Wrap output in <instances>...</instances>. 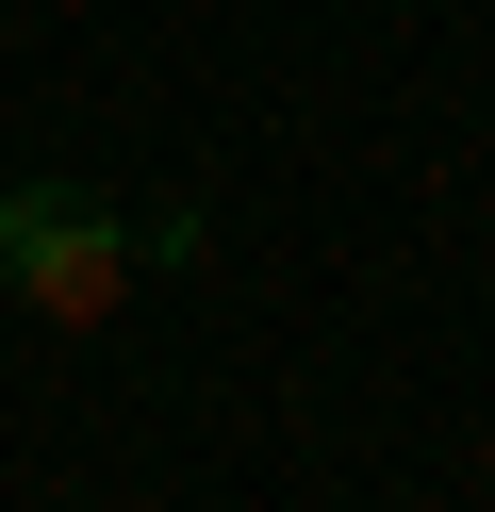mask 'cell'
<instances>
[{
	"mask_svg": "<svg viewBox=\"0 0 495 512\" xmlns=\"http://www.w3.org/2000/svg\"><path fill=\"white\" fill-rule=\"evenodd\" d=\"M0 281H17L50 331H99V314L132 298V215L83 199V182H17V199H0Z\"/></svg>",
	"mask_w": 495,
	"mask_h": 512,
	"instance_id": "cell-1",
	"label": "cell"
}]
</instances>
